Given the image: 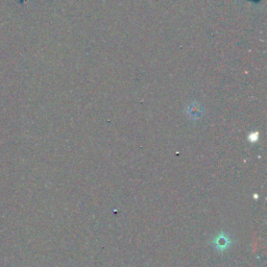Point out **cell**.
Here are the masks:
<instances>
[{
	"mask_svg": "<svg viewBox=\"0 0 267 267\" xmlns=\"http://www.w3.org/2000/svg\"><path fill=\"white\" fill-rule=\"evenodd\" d=\"M212 245L218 252H225L232 245L233 240L228 233H219L212 240Z\"/></svg>",
	"mask_w": 267,
	"mask_h": 267,
	"instance_id": "1",
	"label": "cell"
}]
</instances>
